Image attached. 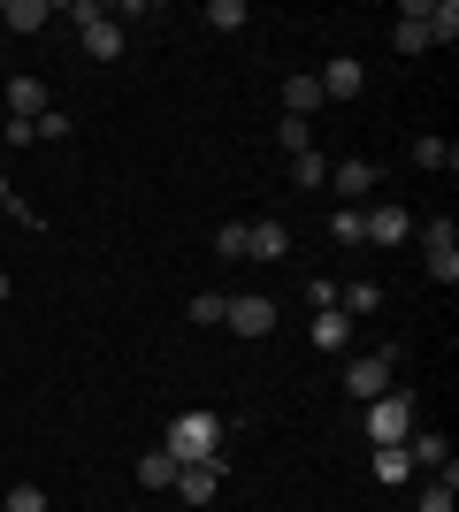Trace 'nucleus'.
Wrapping results in <instances>:
<instances>
[{
    "instance_id": "16",
    "label": "nucleus",
    "mask_w": 459,
    "mask_h": 512,
    "mask_svg": "<svg viewBox=\"0 0 459 512\" xmlns=\"http://www.w3.org/2000/svg\"><path fill=\"white\" fill-rule=\"evenodd\" d=\"M375 482H383V490H406V482H414V459L398 444H375Z\"/></svg>"
},
{
    "instance_id": "9",
    "label": "nucleus",
    "mask_w": 459,
    "mask_h": 512,
    "mask_svg": "<svg viewBox=\"0 0 459 512\" xmlns=\"http://www.w3.org/2000/svg\"><path fill=\"white\" fill-rule=\"evenodd\" d=\"M222 321H230L238 337H268V329H276V306H268V299H253V291H238Z\"/></svg>"
},
{
    "instance_id": "1",
    "label": "nucleus",
    "mask_w": 459,
    "mask_h": 512,
    "mask_svg": "<svg viewBox=\"0 0 459 512\" xmlns=\"http://www.w3.org/2000/svg\"><path fill=\"white\" fill-rule=\"evenodd\" d=\"M161 451H169L176 467H192V459H215V451H222V413H207V406L176 413L169 436H161Z\"/></svg>"
},
{
    "instance_id": "7",
    "label": "nucleus",
    "mask_w": 459,
    "mask_h": 512,
    "mask_svg": "<svg viewBox=\"0 0 459 512\" xmlns=\"http://www.w3.org/2000/svg\"><path fill=\"white\" fill-rule=\"evenodd\" d=\"M222 490V459H192V467H176V497H184V505H207V497Z\"/></svg>"
},
{
    "instance_id": "26",
    "label": "nucleus",
    "mask_w": 459,
    "mask_h": 512,
    "mask_svg": "<svg viewBox=\"0 0 459 512\" xmlns=\"http://www.w3.org/2000/svg\"><path fill=\"white\" fill-rule=\"evenodd\" d=\"M215 253L222 260H245V222H222V230H215Z\"/></svg>"
},
{
    "instance_id": "13",
    "label": "nucleus",
    "mask_w": 459,
    "mask_h": 512,
    "mask_svg": "<svg viewBox=\"0 0 459 512\" xmlns=\"http://www.w3.org/2000/svg\"><path fill=\"white\" fill-rule=\"evenodd\" d=\"M8 115H16V123H39L46 115V85L39 77H8Z\"/></svg>"
},
{
    "instance_id": "11",
    "label": "nucleus",
    "mask_w": 459,
    "mask_h": 512,
    "mask_svg": "<svg viewBox=\"0 0 459 512\" xmlns=\"http://www.w3.org/2000/svg\"><path fill=\"white\" fill-rule=\"evenodd\" d=\"M368 214V245H406L414 237V214L406 207H360Z\"/></svg>"
},
{
    "instance_id": "25",
    "label": "nucleus",
    "mask_w": 459,
    "mask_h": 512,
    "mask_svg": "<svg viewBox=\"0 0 459 512\" xmlns=\"http://www.w3.org/2000/svg\"><path fill=\"white\" fill-rule=\"evenodd\" d=\"M276 138H284V153H314V130H306L299 115H284V123H276Z\"/></svg>"
},
{
    "instance_id": "19",
    "label": "nucleus",
    "mask_w": 459,
    "mask_h": 512,
    "mask_svg": "<svg viewBox=\"0 0 459 512\" xmlns=\"http://www.w3.org/2000/svg\"><path fill=\"white\" fill-rule=\"evenodd\" d=\"M138 490H176V459L169 451H146V459H138Z\"/></svg>"
},
{
    "instance_id": "5",
    "label": "nucleus",
    "mask_w": 459,
    "mask_h": 512,
    "mask_svg": "<svg viewBox=\"0 0 459 512\" xmlns=\"http://www.w3.org/2000/svg\"><path fill=\"white\" fill-rule=\"evenodd\" d=\"M352 329H360L352 314H337V306H314V329H306V337H314V352H322V360H345V352H352Z\"/></svg>"
},
{
    "instance_id": "21",
    "label": "nucleus",
    "mask_w": 459,
    "mask_h": 512,
    "mask_svg": "<svg viewBox=\"0 0 459 512\" xmlns=\"http://www.w3.org/2000/svg\"><path fill=\"white\" fill-rule=\"evenodd\" d=\"M291 184H299V192H322V184H329V161H322V153H291Z\"/></svg>"
},
{
    "instance_id": "20",
    "label": "nucleus",
    "mask_w": 459,
    "mask_h": 512,
    "mask_svg": "<svg viewBox=\"0 0 459 512\" xmlns=\"http://www.w3.org/2000/svg\"><path fill=\"white\" fill-rule=\"evenodd\" d=\"M414 161H421V169H444V176H452V169H459V146H452V138H414Z\"/></svg>"
},
{
    "instance_id": "8",
    "label": "nucleus",
    "mask_w": 459,
    "mask_h": 512,
    "mask_svg": "<svg viewBox=\"0 0 459 512\" xmlns=\"http://www.w3.org/2000/svg\"><path fill=\"white\" fill-rule=\"evenodd\" d=\"M284 253H291V230L276 222V214L245 222V260H284Z\"/></svg>"
},
{
    "instance_id": "29",
    "label": "nucleus",
    "mask_w": 459,
    "mask_h": 512,
    "mask_svg": "<svg viewBox=\"0 0 459 512\" xmlns=\"http://www.w3.org/2000/svg\"><path fill=\"white\" fill-rule=\"evenodd\" d=\"M0 306H8V268H0Z\"/></svg>"
},
{
    "instance_id": "12",
    "label": "nucleus",
    "mask_w": 459,
    "mask_h": 512,
    "mask_svg": "<svg viewBox=\"0 0 459 512\" xmlns=\"http://www.w3.org/2000/svg\"><path fill=\"white\" fill-rule=\"evenodd\" d=\"M329 192H337V199H368L375 192V161H360V153L337 161V169H329Z\"/></svg>"
},
{
    "instance_id": "4",
    "label": "nucleus",
    "mask_w": 459,
    "mask_h": 512,
    "mask_svg": "<svg viewBox=\"0 0 459 512\" xmlns=\"http://www.w3.org/2000/svg\"><path fill=\"white\" fill-rule=\"evenodd\" d=\"M391 367H398L391 344H383V352H352V360H345V390L368 406V398H383V390H391Z\"/></svg>"
},
{
    "instance_id": "27",
    "label": "nucleus",
    "mask_w": 459,
    "mask_h": 512,
    "mask_svg": "<svg viewBox=\"0 0 459 512\" xmlns=\"http://www.w3.org/2000/svg\"><path fill=\"white\" fill-rule=\"evenodd\" d=\"M8 512H46V490L39 482H16V490H8Z\"/></svg>"
},
{
    "instance_id": "15",
    "label": "nucleus",
    "mask_w": 459,
    "mask_h": 512,
    "mask_svg": "<svg viewBox=\"0 0 459 512\" xmlns=\"http://www.w3.org/2000/svg\"><path fill=\"white\" fill-rule=\"evenodd\" d=\"M77 39H85V54H92V62H115V54H123V23H115V16H100V23H85Z\"/></svg>"
},
{
    "instance_id": "18",
    "label": "nucleus",
    "mask_w": 459,
    "mask_h": 512,
    "mask_svg": "<svg viewBox=\"0 0 459 512\" xmlns=\"http://www.w3.org/2000/svg\"><path fill=\"white\" fill-rule=\"evenodd\" d=\"M314 107H322V85H314V77H284V115H314Z\"/></svg>"
},
{
    "instance_id": "14",
    "label": "nucleus",
    "mask_w": 459,
    "mask_h": 512,
    "mask_svg": "<svg viewBox=\"0 0 459 512\" xmlns=\"http://www.w3.org/2000/svg\"><path fill=\"white\" fill-rule=\"evenodd\" d=\"M0 23H8V31H46V23H54V0H0Z\"/></svg>"
},
{
    "instance_id": "28",
    "label": "nucleus",
    "mask_w": 459,
    "mask_h": 512,
    "mask_svg": "<svg viewBox=\"0 0 459 512\" xmlns=\"http://www.w3.org/2000/svg\"><path fill=\"white\" fill-rule=\"evenodd\" d=\"M31 130H39V138H69V115H62V107H46V115H39Z\"/></svg>"
},
{
    "instance_id": "17",
    "label": "nucleus",
    "mask_w": 459,
    "mask_h": 512,
    "mask_svg": "<svg viewBox=\"0 0 459 512\" xmlns=\"http://www.w3.org/2000/svg\"><path fill=\"white\" fill-rule=\"evenodd\" d=\"M421 23H429V46H452L459 39V0H429V8H421Z\"/></svg>"
},
{
    "instance_id": "6",
    "label": "nucleus",
    "mask_w": 459,
    "mask_h": 512,
    "mask_svg": "<svg viewBox=\"0 0 459 512\" xmlns=\"http://www.w3.org/2000/svg\"><path fill=\"white\" fill-rule=\"evenodd\" d=\"M314 85H322V100H360V92H368V69H360V54H337Z\"/></svg>"
},
{
    "instance_id": "2",
    "label": "nucleus",
    "mask_w": 459,
    "mask_h": 512,
    "mask_svg": "<svg viewBox=\"0 0 459 512\" xmlns=\"http://www.w3.org/2000/svg\"><path fill=\"white\" fill-rule=\"evenodd\" d=\"M360 428H368V444H406V436L421 428V413H414V398H406V390H383V398H368Z\"/></svg>"
},
{
    "instance_id": "3",
    "label": "nucleus",
    "mask_w": 459,
    "mask_h": 512,
    "mask_svg": "<svg viewBox=\"0 0 459 512\" xmlns=\"http://www.w3.org/2000/svg\"><path fill=\"white\" fill-rule=\"evenodd\" d=\"M414 237H421V253H429V276H437V283H459V230H452V214L414 222Z\"/></svg>"
},
{
    "instance_id": "23",
    "label": "nucleus",
    "mask_w": 459,
    "mask_h": 512,
    "mask_svg": "<svg viewBox=\"0 0 459 512\" xmlns=\"http://www.w3.org/2000/svg\"><path fill=\"white\" fill-rule=\"evenodd\" d=\"M207 23H215V31H245V0H207Z\"/></svg>"
},
{
    "instance_id": "24",
    "label": "nucleus",
    "mask_w": 459,
    "mask_h": 512,
    "mask_svg": "<svg viewBox=\"0 0 459 512\" xmlns=\"http://www.w3.org/2000/svg\"><path fill=\"white\" fill-rule=\"evenodd\" d=\"M222 314H230V291H199V299H192V321H199V329H215Z\"/></svg>"
},
{
    "instance_id": "10",
    "label": "nucleus",
    "mask_w": 459,
    "mask_h": 512,
    "mask_svg": "<svg viewBox=\"0 0 459 512\" xmlns=\"http://www.w3.org/2000/svg\"><path fill=\"white\" fill-rule=\"evenodd\" d=\"M398 451L414 459V474H421V467H429V474H444V467H452V444H444L437 428H414V436H406V444H398Z\"/></svg>"
},
{
    "instance_id": "22",
    "label": "nucleus",
    "mask_w": 459,
    "mask_h": 512,
    "mask_svg": "<svg viewBox=\"0 0 459 512\" xmlns=\"http://www.w3.org/2000/svg\"><path fill=\"white\" fill-rule=\"evenodd\" d=\"M329 237H337V245H368V214H360V207H337V214H329Z\"/></svg>"
}]
</instances>
